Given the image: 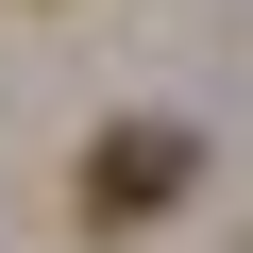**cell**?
Masks as SVG:
<instances>
[{
	"instance_id": "1",
	"label": "cell",
	"mask_w": 253,
	"mask_h": 253,
	"mask_svg": "<svg viewBox=\"0 0 253 253\" xmlns=\"http://www.w3.org/2000/svg\"><path fill=\"white\" fill-rule=\"evenodd\" d=\"M186 186H203V135H186V118H118V135H84V219H101V236L169 219Z\"/></svg>"
}]
</instances>
